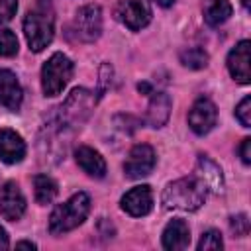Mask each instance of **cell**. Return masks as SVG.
<instances>
[{"label": "cell", "instance_id": "1", "mask_svg": "<svg viewBox=\"0 0 251 251\" xmlns=\"http://www.w3.org/2000/svg\"><path fill=\"white\" fill-rule=\"evenodd\" d=\"M24 33L31 51H43L55 33V10L51 0H37V4L25 14Z\"/></svg>", "mask_w": 251, "mask_h": 251}, {"label": "cell", "instance_id": "2", "mask_svg": "<svg viewBox=\"0 0 251 251\" xmlns=\"http://www.w3.org/2000/svg\"><path fill=\"white\" fill-rule=\"evenodd\" d=\"M208 196V188L200 182L198 176L178 178L169 182L163 190V206L167 210H182L194 212L198 210Z\"/></svg>", "mask_w": 251, "mask_h": 251}, {"label": "cell", "instance_id": "3", "mask_svg": "<svg viewBox=\"0 0 251 251\" xmlns=\"http://www.w3.org/2000/svg\"><path fill=\"white\" fill-rule=\"evenodd\" d=\"M90 212V198L86 192L73 194L67 202L59 204L49 218V231L53 235H63L75 227H78Z\"/></svg>", "mask_w": 251, "mask_h": 251}, {"label": "cell", "instance_id": "4", "mask_svg": "<svg viewBox=\"0 0 251 251\" xmlns=\"http://www.w3.org/2000/svg\"><path fill=\"white\" fill-rule=\"evenodd\" d=\"M73 76V61L63 53H53L41 69V88L45 96H57L63 92Z\"/></svg>", "mask_w": 251, "mask_h": 251}, {"label": "cell", "instance_id": "5", "mask_svg": "<svg viewBox=\"0 0 251 251\" xmlns=\"http://www.w3.org/2000/svg\"><path fill=\"white\" fill-rule=\"evenodd\" d=\"M71 29L78 41L90 43V41L98 39L102 33V10H100V6L86 4V6L78 8L75 14Z\"/></svg>", "mask_w": 251, "mask_h": 251}, {"label": "cell", "instance_id": "6", "mask_svg": "<svg viewBox=\"0 0 251 251\" xmlns=\"http://www.w3.org/2000/svg\"><path fill=\"white\" fill-rule=\"evenodd\" d=\"M94 104V98H92V92H88L86 88H75L71 92V96L67 98L65 104H61V112H59V126L67 124V126H80L90 108Z\"/></svg>", "mask_w": 251, "mask_h": 251}, {"label": "cell", "instance_id": "7", "mask_svg": "<svg viewBox=\"0 0 251 251\" xmlns=\"http://www.w3.org/2000/svg\"><path fill=\"white\" fill-rule=\"evenodd\" d=\"M116 18L126 27L137 31L151 22V8L147 0H122L116 6Z\"/></svg>", "mask_w": 251, "mask_h": 251}, {"label": "cell", "instance_id": "8", "mask_svg": "<svg viewBox=\"0 0 251 251\" xmlns=\"http://www.w3.org/2000/svg\"><path fill=\"white\" fill-rule=\"evenodd\" d=\"M155 167V151L151 145L147 143H137L131 147L126 163H124V171L126 176L129 178H141L147 176Z\"/></svg>", "mask_w": 251, "mask_h": 251}, {"label": "cell", "instance_id": "9", "mask_svg": "<svg viewBox=\"0 0 251 251\" xmlns=\"http://www.w3.org/2000/svg\"><path fill=\"white\" fill-rule=\"evenodd\" d=\"M216 120H218V110H216V104L210 100V98H204L200 96L190 112H188V126L194 133L198 135H204L208 133L214 126H216Z\"/></svg>", "mask_w": 251, "mask_h": 251}, {"label": "cell", "instance_id": "10", "mask_svg": "<svg viewBox=\"0 0 251 251\" xmlns=\"http://www.w3.org/2000/svg\"><path fill=\"white\" fill-rule=\"evenodd\" d=\"M25 212V198L20 190V186L12 180L4 182L0 186V214L10 220V222H16L24 216Z\"/></svg>", "mask_w": 251, "mask_h": 251}, {"label": "cell", "instance_id": "11", "mask_svg": "<svg viewBox=\"0 0 251 251\" xmlns=\"http://www.w3.org/2000/svg\"><path fill=\"white\" fill-rule=\"evenodd\" d=\"M151 208H153V192L147 184L133 186L122 196V210L127 212L129 216H135V218L147 216Z\"/></svg>", "mask_w": 251, "mask_h": 251}, {"label": "cell", "instance_id": "12", "mask_svg": "<svg viewBox=\"0 0 251 251\" xmlns=\"http://www.w3.org/2000/svg\"><path fill=\"white\" fill-rule=\"evenodd\" d=\"M249 51H251V43L247 39L239 41L227 55V71L229 75L241 82V84H249L251 80V71H249Z\"/></svg>", "mask_w": 251, "mask_h": 251}, {"label": "cell", "instance_id": "13", "mask_svg": "<svg viewBox=\"0 0 251 251\" xmlns=\"http://www.w3.org/2000/svg\"><path fill=\"white\" fill-rule=\"evenodd\" d=\"M24 100L22 86L12 71L0 69V106L10 112H18Z\"/></svg>", "mask_w": 251, "mask_h": 251}, {"label": "cell", "instance_id": "14", "mask_svg": "<svg viewBox=\"0 0 251 251\" xmlns=\"http://www.w3.org/2000/svg\"><path fill=\"white\" fill-rule=\"evenodd\" d=\"M24 157H25V143L22 135L8 127L0 129V161L14 165L20 163Z\"/></svg>", "mask_w": 251, "mask_h": 251}, {"label": "cell", "instance_id": "15", "mask_svg": "<svg viewBox=\"0 0 251 251\" xmlns=\"http://www.w3.org/2000/svg\"><path fill=\"white\" fill-rule=\"evenodd\" d=\"M200 178V182L212 190V192H224V176H222V169L208 157H198L196 163V175Z\"/></svg>", "mask_w": 251, "mask_h": 251}, {"label": "cell", "instance_id": "16", "mask_svg": "<svg viewBox=\"0 0 251 251\" xmlns=\"http://www.w3.org/2000/svg\"><path fill=\"white\" fill-rule=\"evenodd\" d=\"M75 157H76V163L78 167L94 176V178H102L106 175V161L102 159V155L98 151H94L92 147H86V145H80L76 151H75Z\"/></svg>", "mask_w": 251, "mask_h": 251}, {"label": "cell", "instance_id": "17", "mask_svg": "<svg viewBox=\"0 0 251 251\" xmlns=\"http://www.w3.org/2000/svg\"><path fill=\"white\" fill-rule=\"evenodd\" d=\"M190 243V229L182 220H171L163 231V247L171 251L186 249Z\"/></svg>", "mask_w": 251, "mask_h": 251}, {"label": "cell", "instance_id": "18", "mask_svg": "<svg viewBox=\"0 0 251 251\" xmlns=\"http://www.w3.org/2000/svg\"><path fill=\"white\" fill-rule=\"evenodd\" d=\"M171 114V98L165 92H151V102L147 108L145 122L151 127H161L167 124Z\"/></svg>", "mask_w": 251, "mask_h": 251}, {"label": "cell", "instance_id": "19", "mask_svg": "<svg viewBox=\"0 0 251 251\" xmlns=\"http://www.w3.org/2000/svg\"><path fill=\"white\" fill-rule=\"evenodd\" d=\"M231 16L229 0H204V20L208 25H222Z\"/></svg>", "mask_w": 251, "mask_h": 251}, {"label": "cell", "instance_id": "20", "mask_svg": "<svg viewBox=\"0 0 251 251\" xmlns=\"http://www.w3.org/2000/svg\"><path fill=\"white\" fill-rule=\"evenodd\" d=\"M33 192H35V200L39 204H49L57 196V182L47 175H35L33 176Z\"/></svg>", "mask_w": 251, "mask_h": 251}, {"label": "cell", "instance_id": "21", "mask_svg": "<svg viewBox=\"0 0 251 251\" xmlns=\"http://www.w3.org/2000/svg\"><path fill=\"white\" fill-rule=\"evenodd\" d=\"M180 63L188 69H204L208 65V53L200 47H190L180 53Z\"/></svg>", "mask_w": 251, "mask_h": 251}, {"label": "cell", "instance_id": "22", "mask_svg": "<svg viewBox=\"0 0 251 251\" xmlns=\"http://www.w3.org/2000/svg\"><path fill=\"white\" fill-rule=\"evenodd\" d=\"M224 247V241H222V233L218 229H208L202 233L200 241H198V249L200 251H218Z\"/></svg>", "mask_w": 251, "mask_h": 251}, {"label": "cell", "instance_id": "23", "mask_svg": "<svg viewBox=\"0 0 251 251\" xmlns=\"http://www.w3.org/2000/svg\"><path fill=\"white\" fill-rule=\"evenodd\" d=\"M18 53V37L14 35L12 29L2 27L0 29V55L2 57H12Z\"/></svg>", "mask_w": 251, "mask_h": 251}, {"label": "cell", "instance_id": "24", "mask_svg": "<svg viewBox=\"0 0 251 251\" xmlns=\"http://www.w3.org/2000/svg\"><path fill=\"white\" fill-rule=\"evenodd\" d=\"M235 116H237V120H239V124H241L243 127H249V126H251V98H249V96H245V98L237 104Z\"/></svg>", "mask_w": 251, "mask_h": 251}, {"label": "cell", "instance_id": "25", "mask_svg": "<svg viewBox=\"0 0 251 251\" xmlns=\"http://www.w3.org/2000/svg\"><path fill=\"white\" fill-rule=\"evenodd\" d=\"M229 227H231V231H233L237 237L247 235V233H249V220H247V216H245V214L233 216V218L229 220Z\"/></svg>", "mask_w": 251, "mask_h": 251}, {"label": "cell", "instance_id": "26", "mask_svg": "<svg viewBox=\"0 0 251 251\" xmlns=\"http://www.w3.org/2000/svg\"><path fill=\"white\" fill-rule=\"evenodd\" d=\"M16 10H18V0H0V24L10 22Z\"/></svg>", "mask_w": 251, "mask_h": 251}, {"label": "cell", "instance_id": "27", "mask_svg": "<svg viewBox=\"0 0 251 251\" xmlns=\"http://www.w3.org/2000/svg\"><path fill=\"white\" fill-rule=\"evenodd\" d=\"M239 157H241V161H243L245 165L251 163V139H249V137H245V139L241 141V145H239Z\"/></svg>", "mask_w": 251, "mask_h": 251}, {"label": "cell", "instance_id": "28", "mask_svg": "<svg viewBox=\"0 0 251 251\" xmlns=\"http://www.w3.org/2000/svg\"><path fill=\"white\" fill-rule=\"evenodd\" d=\"M8 235H6V231H4V227L0 226V249H8Z\"/></svg>", "mask_w": 251, "mask_h": 251}, {"label": "cell", "instance_id": "29", "mask_svg": "<svg viewBox=\"0 0 251 251\" xmlns=\"http://www.w3.org/2000/svg\"><path fill=\"white\" fill-rule=\"evenodd\" d=\"M16 247L18 249H35V243H31V241H20Z\"/></svg>", "mask_w": 251, "mask_h": 251}, {"label": "cell", "instance_id": "30", "mask_svg": "<svg viewBox=\"0 0 251 251\" xmlns=\"http://www.w3.org/2000/svg\"><path fill=\"white\" fill-rule=\"evenodd\" d=\"M159 6H163V8H169V6H173L175 4V0H155Z\"/></svg>", "mask_w": 251, "mask_h": 251}, {"label": "cell", "instance_id": "31", "mask_svg": "<svg viewBox=\"0 0 251 251\" xmlns=\"http://www.w3.org/2000/svg\"><path fill=\"white\" fill-rule=\"evenodd\" d=\"M241 4H243V8H249V0H241Z\"/></svg>", "mask_w": 251, "mask_h": 251}]
</instances>
